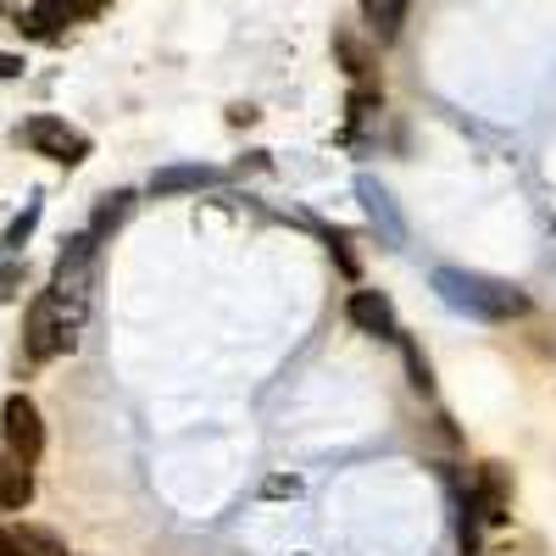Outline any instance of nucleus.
Here are the masks:
<instances>
[{"instance_id": "1", "label": "nucleus", "mask_w": 556, "mask_h": 556, "mask_svg": "<svg viewBox=\"0 0 556 556\" xmlns=\"http://www.w3.org/2000/svg\"><path fill=\"white\" fill-rule=\"evenodd\" d=\"M434 290L445 306L456 312H473L484 323H506V317H523L529 312V295L518 285H495V278H479V273H456V267H440L434 273Z\"/></svg>"}, {"instance_id": "2", "label": "nucleus", "mask_w": 556, "mask_h": 556, "mask_svg": "<svg viewBox=\"0 0 556 556\" xmlns=\"http://www.w3.org/2000/svg\"><path fill=\"white\" fill-rule=\"evenodd\" d=\"M73 340H78V317L45 290L34 306H28V323H23V351H28V362H51V356H62V351H73Z\"/></svg>"}, {"instance_id": "3", "label": "nucleus", "mask_w": 556, "mask_h": 556, "mask_svg": "<svg viewBox=\"0 0 556 556\" xmlns=\"http://www.w3.org/2000/svg\"><path fill=\"white\" fill-rule=\"evenodd\" d=\"M89 278H96V235H78L62 262H56V278H51V295L84 323V306H89Z\"/></svg>"}, {"instance_id": "4", "label": "nucleus", "mask_w": 556, "mask_h": 556, "mask_svg": "<svg viewBox=\"0 0 556 556\" xmlns=\"http://www.w3.org/2000/svg\"><path fill=\"white\" fill-rule=\"evenodd\" d=\"M17 139H23L34 156H51V162H62V167H78V162L89 156V139H84L78 128H67L62 117H28V123L17 128Z\"/></svg>"}, {"instance_id": "5", "label": "nucleus", "mask_w": 556, "mask_h": 556, "mask_svg": "<svg viewBox=\"0 0 556 556\" xmlns=\"http://www.w3.org/2000/svg\"><path fill=\"white\" fill-rule=\"evenodd\" d=\"M0 440H7V451H17L23 462H39L45 424H39V406L28 395H7V406H0Z\"/></svg>"}, {"instance_id": "6", "label": "nucleus", "mask_w": 556, "mask_h": 556, "mask_svg": "<svg viewBox=\"0 0 556 556\" xmlns=\"http://www.w3.org/2000/svg\"><path fill=\"white\" fill-rule=\"evenodd\" d=\"M468 501H473V513H479L484 523H506V518H513V468H501V462H484V468L473 473Z\"/></svg>"}, {"instance_id": "7", "label": "nucleus", "mask_w": 556, "mask_h": 556, "mask_svg": "<svg viewBox=\"0 0 556 556\" xmlns=\"http://www.w3.org/2000/svg\"><path fill=\"white\" fill-rule=\"evenodd\" d=\"M334 62H340L356 84H374V78H379V39L362 34L356 23H340V28H334Z\"/></svg>"}, {"instance_id": "8", "label": "nucleus", "mask_w": 556, "mask_h": 556, "mask_svg": "<svg viewBox=\"0 0 556 556\" xmlns=\"http://www.w3.org/2000/svg\"><path fill=\"white\" fill-rule=\"evenodd\" d=\"M345 317L356 334H374V340H401V323H395V306L379 295V290H351L345 301Z\"/></svg>"}, {"instance_id": "9", "label": "nucleus", "mask_w": 556, "mask_h": 556, "mask_svg": "<svg viewBox=\"0 0 556 556\" xmlns=\"http://www.w3.org/2000/svg\"><path fill=\"white\" fill-rule=\"evenodd\" d=\"M89 12H101V0H34V12H28L23 23H28V34L51 39V34H62L67 23H84Z\"/></svg>"}, {"instance_id": "10", "label": "nucleus", "mask_w": 556, "mask_h": 556, "mask_svg": "<svg viewBox=\"0 0 556 556\" xmlns=\"http://www.w3.org/2000/svg\"><path fill=\"white\" fill-rule=\"evenodd\" d=\"M34 462H23L17 451L0 445V513H17V506L34 501Z\"/></svg>"}, {"instance_id": "11", "label": "nucleus", "mask_w": 556, "mask_h": 556, "mask_svg": "<svg viewBox=\"0 0 556 556\" xmlns=\"http://www.w3.org/2000/svg\"><path fill=\"white\" fill-rule=\"evenodd\" d=\"M356 7H362V23H367V34H374V39L384 45V39H395V34L406 28L412 0H356Z\"/></svg>"}, {"instance_id": "12", "label": "nucleus", "mask_w": 556, "mask_h": 556, "mask_svg": "<svg viewBox=\"0 0 556 556\" xmlns=\"http://www.w3.org/2000/svg\"><path fill=\"white\" fill-rule=\"evenodd\" d=\"M217 173L212 167H167V173H156L151 178V190L156 195H173V190H201V184H212Z\"/></svg>"}, {"instance_id": "13", "label": "nucleus", "mask_w": 556, "mask_h": 556, "mask_svg": "<svg viewBox=\"0 0 556 556\" xmlns=\"http://www.w3.org/2000/svg\"><path fill=\"white\" fill-rule=\"evenodd\" d=\"M345 106H351V123H367V117L384 112V89H379V84H356Z\"/></svg>"}, {"instance_id": "14", "label": "nucleus", "mask_w": 556, "mask_h": 556, "mask_svg": "<svg viewBox=\"0 0 556 556\" xmlns=\"http://www.w3.org/2000/svg\"><path fill=\"white\" fill-rule=\"evenodd\" d=\"M401 351H406V374H412V390H417V395H434V367H429V356L417 351L412 340H401Z\"/></svg>"}, {"instance_id": "15", "label": "nucleus", "mask_w": 556, "mask_h": 556, "mask_svg": "<svg viewBox=\"0 0 556 556\" xmlns=\"http://www.w3.org/2000/svg\"><path fill=\"white\" fill-rule=\"evenodd\" d=\"M17 545H23V556H67V545L45 529H17Z\"/></svg>"}, {"instance_id": "16", "label": "nucleus", "mask_w": 556, "mask_h": 556, "mask_svg": "<svg viewBox=\"0 0 556 556\" xmlns=\"http://www.w3.org/2000/svg\"><path fill=\"white\" fill-rule=\"evenodd\" d=\"M128 201H134V195H106V206L96 212V235H106V228H117V223L128 217Z\"/></svg>"}, {"instance_id": "17", "label": "nucleus", "mask_w": 556, "mask_h": 556, "mask_svg": "<svg viewBox=\"0 0 556 556\" xmlns=\"http://www.w3.org/2000/svg\"><path fill=\"white\" fill-rule=\"evenodd\" d=\"M0 556H23V545H17V529H0Z\"/></svg>"}, {"instance_id": "18", "label": "nucleus", "mask_w": 556, "mask_h": 556, "mask_svg": "<svg viewBox=\"0 0 556 556\" xmlns=\"http://www.w3.org/2000/svg\"><path fill=\"white\" fill-rule=\"evenodd\" d=\"M17 73H23V62H17V56H0V78H17Z\"/></svg>"}]
</instances>
